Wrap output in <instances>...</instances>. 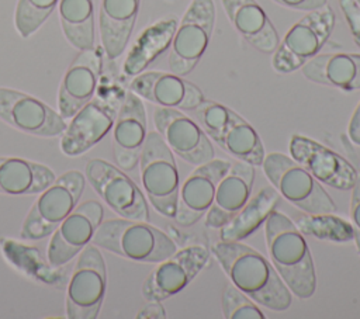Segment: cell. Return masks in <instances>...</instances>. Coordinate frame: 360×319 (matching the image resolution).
I'll return each mask as SVG.
<instances>
[{
  "label": "cell",
  "mask_w": 360,
  "mask_h": 319,
  "mask_svg": "<svg viewBox=\"0 0 360 319\" xmlns=\"http://www.w3.org/2000/svg\"><path fill=\"white\" fill-rule=\"evenodd\" d=\"M112 126L115 163L124 170H134L139 163L148 135L146 111L142 98L128 91Z\"/></svg>",
  "instance_id": "18"
},
{
  "label": "cell",
  "mask_w": 360,
  "mask_h": 319,
  "mask_svg": "<svg viewBox=\"0 0 360 319\" xmlns=\"http://www.w3.org/2000/svg\"><path fill=\"white\" fill-rule=\"evenodd\" d=\"M104 208L96 200L84 201L60 222L53 230L46 259L53 267L69 263L93 240V236L103 222Z\"/></svg>",
  "instance_id": "14"
},
{
  "label": "cell",
  "mask_w": 360,
  "mask_h": 319,
  "mask_svg": "<svg viewBox=\"0 0 360 319\" xmlns=\"http://www.w3.org/2000/svg\"><path fill=\"white\" fill-rule=\"evenodd\" d=\"M141 180L152 207L166 218H174L180 187L173 152L158 131L148 132L139 157Z\"/></svg>",
  "instance_id": "6"
},
{
  "label": "cell",
  "mask_w": 360,
  "mask_h": 319,
  "mask_svg": "<svg viewBox=\"0 0 360 319\" xmlns=\"http://www.w3.org/2000/svg\"><path fill=\"white\" fill-rule=\"evenodd\" d=\"M231 166L229 160L212 159L197 166L180 184L174 221L181 226H193L211 208L218 183Z\"/></svg>",
  "instance_id": "16"
},
{
  "label": "cell",
  "mask_w": 360,
  "mask_h": 319,
  "mask_svg": "<svg viewBox=\"0 0 360 319\" xmlns=\"http://www.w3.org/2000/svg\"><path fill=\"white\" fill-rule=\"evenodd\" d=\"M0 119L11 128L41 138H53L65 132L66 119L44 101L0 87Z\"/></svg>",
  "instance_id": "12"
},
{
  "label": "cell",
  "mask_w": 360,
  "mask_h": 319,
  "mask_svg": "<svg viewBox=\"0 0 360 319\" xmlns=\"http://www.w3.org/2000/svg\"><path fill=\"white\" fill-rule=\"evenodd\" d=\"M211 252L229 281L257 305L276 312L291 306L292 294L271 261L242 242L218 240Z\"/></svg>",
  "instance_id": "1"
},
{
  "label": "cell",
  "mask_w": 360,
  "mask_h": 319,
  "mask_svg": "<svg viewBox=\"0 0 360 319\" xmlns=\"http://www.w3.org/2000/svg\"><path fill=\"white\" fill-rule=\"evenodd\" d=\"M177 20L173 17L159 20L145 28L131 46L122 70L127 76L135 77L142 73L158 56H160L172 44L177 28Z\"/></svg>",
  "instance_id": "27"
},
{
  "label": "cell",
  "mask_w": 360,
  "mask_h": 319,
  "mask_svg": "<svg viewBox=\"0 0 360 319\" xmlns=\"http://www.w3.org/2000/svg\"><path fill=\"white\" fill-rule=\"evenodd\" d=\"M101 72V58L96 48L83 49L66 69L58 94V110L65 119H70L87 104L97 87Z\"/></svg>",
  "instance_id": "19"
},
{
  "label": "cell",
  "mask_w": 360,
  "mask_h": 319,
  "mask_svg": "<svg viewBox=\"0 0 360 319\" xmlns=\"http://www.w3.org/2000/svg\"><path fill=\"white\" fill-rule=\"evenodd\" d=\"M153 125L173 155L181 160L200 166L214 159L215 152L210 136L184 111L158 107L153 111Z\"/></svg>",
  "instance_id": "11"
},
{
  "label": "cell",
  "mask_w": 360,
  "mask_h": 319,
  "mask_svg": "<svg viewBox=\"0 0 360 319\" xmlns=\"http://www.w3.org/2000/svg\"><path fill=\"white\" fill-rule=\"evenodd\" d=\"M290 156L304 166L321 184L347 191L352 190L359 173L343 156L322 143L304 136L292 135L288 143Z\"/></svg>",
  "instance_id": "15"
},
{
  "label": "cell",
  "mask_w": 360,
  "mask_h": 319,
  "mask_svg": "<svg viewBox=\"0 0 360 319\" xmlns=\"http://www.w3.org/2000/svg\"><path fill=\"white\" fill-rule=\"evenodd\" d=\"M93 243L139 263H159L177 250L176 243L159 228L146 221L127 218L103 221L93 236Z\"/></svg>",
  "instance_id": "3"
},
{
  "label": "cell",
  "mask_w": 360,
  "mask_h": 319,
  "mask_svg": "<svg viewBox=\"0 0 360 319\" xmlns=\"http://www.w3.org/2000/svg\"><path fill=\"white\" fill-rule=\"evenodd\" d=\"M84 174L100 198L121 218L149 222V207L143 193L117 166L91 159L86 163Z\"/></svg>",
  "instance_id": "10"
},
{
  "label": "cell",
  "mask_w": 360,
  "mask_h": 319,
  "mask_svg": "<svg viewBox=\"0 0 360 319\" xmlns=\"http://www.w3.org/2000/svg\"><path fill=\"white\" fill-rule=\"evenodd\" d=\"M142 319H163L166 318V311L160 301H149L136 315Z\"/></svg>",
  "instance_id": "37"
},
{
  "label": "cell",
  "mask_w": 360,
  "mask_h": 319,
  "mask_svg": "<svg viewBox=\"0 0 360 319\" xmlns=\"http://www.w3.org/2000/svg\"><path fill=\"white\" fill-rule=\"evenodd\" d=\"M84 184V176L77 170H69L55 178L28 211L21 226V239L41 240L52 235L77 205Z\"/></svg>",
  "instance_id": "5"
},
{
  "label": "cell",
  "mask_w": 360,
  "mask_h": 319,
  "mask_svg": "<svg viewBox=\"0 0 360 319\" xmlns=\"http://www.w3.org/2000/svg\"><path fill=\"white\" fill-rule=\"evenodd\" d=\"M55 178V173L42 163L21 157H0V194H39Z\"/></svg>",
  "instance_id": "26"
},
{
  "label": "cell",
  "mask_w": 360,
  "mask_h": 319,
  "mask_svg": "<svg viewBox=\"0 0 360 319\" xmlns=\"http://www.w3.org/2000/svg\"><path fill=\"white\" fill-rule=\"evenodd\" d=\"M117 110L101 100L84 104L66 126L60 139V150L68 156H79L101 141L112 128Z\"/></svg>",
  "instance_id": "20"
},
{
  "label": "cell",
  "mask_w": 360,
  "mask_h": 319,
  "mask_svg": "<svg viewBox=\"0 0 360 319\" xmlns=\"http://www.w3.org/2000/svg\"><path fill=\"white\" fill-rule=\"evenodd\" d=\"M277 4L301 11H314L326 6V0H273Z\"/></svg>",
  "instance_id": "36"
},
{
  "label": "cell",
  "mask_w": 360,
  "mask_h": 319,
  "mask_svg": "<svg viewBox=\"0 0 360 319\" xmlns=\"http://www.w3.org/2000/svg\"><path fill=\"white\" fill-rule=\"evenodd\" d=\"M302 74L318 84L336 87L343 91L360 90L359 53L316 55L301 67Z\"/></svg>",
  "instance_id": "24"
},
{
  "label": "cell",
  "mask_w": 360,
  "mask_h": 319,
  "mask_svg": "<svg viewBox=\"0 0 360 319\" xmlns=\"http://www.w3.org/2000/svg\"><path fill=\"white\" fill-rule=\"evenodd\" d=\"M0 249L6 260L27 277L52 287H62L66 280V270L53 267L48 259L34 246L24 245L10 237H0Z\"/></svg>",
  "instance_id": "28"
},
{
  "label": "cell",
  "mask_w": 360,
  "mask_h": 319,
  "mask_svg": "<svg viewBox=\"0 0 360 319\" xmlns=\"http://www.w3.org/2000/svg\"><path fill=\"white\" fill-rule=\"evenodd\" d=\"M59 0H18L14 13V25L22 38L32 35L51 15Z\"/></svg>",
  "instance_id": "32"
},
{
  "label": "cell",
  "mask_w": 360,
  "mask_h": 319,
  "mask_svg": "<svg viewBox=\"0 0 360 319\" xmlns=\"http://www.w3.org/2000/svg\"><path fill=\"white\" fill-rule=\"evenodd\" d=\"M215 22L212 0H193L177 24L170 44L169 67L179 76L188 74L204 55Z\"/></svg>",
  "instance_id": "8"
},
{
  "label": "cell",
  "mask_w": 360,
  "mask_h": 319,
  "mask_svg": "<svg viewBox=\"0 0 360 319\" xmlns=\"http://www.w3.org/2000/svg\"><path fill=\"white\" fill-rule=\"evenodd\" d=\"M280 201V194L274 187H264L257 191L242 209L235 214L228 223L219 228V240L242 242L245 237L255 233L276 209Z\"/></svg>",
  "instance_id": "29"
},
{
  "label": "cell",
  "mask_w": 360,
  "mask_h": 319,
  "mask_svg": "<svg viewBox=\"0 0 360 319\" xmlns=\"http://www.w3.org/2000/svg\"><path fill=\"white\" fill-rule=\"evenodd\" d=\"M347 135L354 145L360 146V103L350 118V122L347 126Z\"/></svg>",
  "instance_id": "38"
},
{
  "label": "cell",
  "mask_w": 360,
  "mask_h": 319,
  "mask_svg": "<svg viewBox=\"0 0 360 319\" xmlns=\"http://www.w3.org/2000/svg\"><path fill=\"white\" fill-rule=\"evenodd\" d=\"M141 0H101L100 34L108 59H117L128 45Z\"/></svg>",
  "instance_id": "23"
},
{
  "label": "cell",
  "mask_w": 360,
  "mask_h": 319,
  "mask_svg": "<svg viewBox=\"0 0 360 319\" xmlns=\"http://www.w3.org/2000/svg\"><path fill=\"white\" fill-rule=\"evenodd\" d=\"M228 155L236 160L249 163L252 166H262L264 159V146L256 129L238 112L229 108L228 118L224 126L210 135Z\"/></svg>",
  "instance_id": "25"
},
{
  "label": "cell",
  "mask_w": 360,
  "mask_h": 319,
  "mask_svg": "<svg viewBox=\"0 0 360 319\" xmlns=\"http://www.w3.org/2000/svg\"><path fill=\"white\" fill-rule=\"evenodd\" d=\"M297 228L302 235L312 236L319 240L347 243L353 240V229L350 222L333 215V212L326 214H301L297 215L294 221Z\"/></svg>",
  "instance_id": "31"
},
{
  "label": "cell",
  "mask_w": 360,
  "mask_h": 319,
  "mask_svg": "<svg viewBox=\"0 0 360 319\" xmlns=\"http://www.w3.org/2000/svg\"><path fill=\"white\" fill-rule=\"evenodd\" d=\"M335 27V13L330 7L308 11L295 22L277 49L273 52L271 65L278 73H291L301 69L308 60L319 55Z\"/></svg>",
  "instance_id": "7"
},
{
  "label": "cell",
  "mask_w": 360,
  "mask_h": 319,
  "mask_svg": "<svg viewBox=\"0 0 360 319\" xmlns=\"http://www.w3.org/2000/svg\"><path fill=\"white\" fill-rule=\"evenodd\" d=\"M210 257L204 245H191L176 250L172 256L158 263V267L142 284L146 301H165L184 289L204 268Z\"/></svg>",
  "instance_id": "13"
},
{
  "label": "cell",
  "mask_w": 360,
  "mask_h": 319,
  "mask_svg": "<svg viewBox=\"0 0 360 319\" xmlns=\"http://www.w3.org/2000/svg\"><path fill=\"white\" fill-rule=\"evenodd\" d=\"M129 91L158 107L190 112L202 104L204 94L183 76L166 72H145L129 83Z\"/></svg>",
  "instance_id": "17"
},
{
  "label": "cell",
  "mask_w": 360,
  "mask_h": 319,
  "mask_svg": "<svg viewBox=\"0 0 360 319\" xmlns=\"http://www.w3.org/2000/svg\"><path fill=\"white\" fill-rule=\"evenodd\" d=\"M107 288L105 261L96 245L79 254L66 289V315L70 319L97 318Z\"/></svg>",
  "instance_id": "9"
},
{
  "label": "cell",
  "mask_w": 360,
  "mask_h": 319,
  "mask_svg": "<svg viewBox=\"0 0 360 319\" xmlns=\"http://www.w3.org/2000/svg\"><path fill=\"white\" fill-rule=\"evenodd\" d=\"M58 4L65 38L79 51L94 48L93 0H59Z\"/></svg>",
  "instance_id": "30"
},
{
  "label": "cell",
  "mask_w": 360,
  "mask_h": 319,
  "mask_svg": "<svg viewBox=\"0 0 360 319\" xmlns=\"http://www.w3.org/2000/svg\"><path fill=\"white\" fill-rule=\"evenodd\" d=\"M350 225L353 229V240L360 253V174L352 188L350 200Z\"/></svg>",
  "instance_id": "35"
},
{
  "label": "cell",
  "mask_w": 360,
  "mask_h": 319,
  "mask_svg": "<svg viewBox=\"0 0 360 319\" xmlns=\"http://www.w3.org/2000/svg\"><path fill=\"white\" fill-rule=\"evenodd\" d=\"M357 3H359V4H360V0H357Z\"/></svg>",
  "instance_id": "39"
},
{
  "label": "cell",
  "mask_w": 360,
  "mask_h": 319,
  "mask_svg": "<svg viewBox=\"0 0 360 319\" xmlns=\"http://www.w3.org/2000/svg\"><path fill=\"white\" fill-rule=\"evenodd\" d=\"M267 253L276 271L291 294L308 299L316 288V275L311 249L292 219L273 209L264 221Z\"/></svg>",
  "instance_id": "2"
},
{
  "label": "cell",
  "mask_w": 360,
  "mask_h": 319,
  "mask_svg": "<svg viewBox=\"0 0 360 319\" xmlns=\"http://www.w3.org/2000/svg\"><path fill=\"white\" fill-rule=\"evenodd\" d=\"M339 6L345 14L354 42L360 46V4L357 0H339Z\"/></svg>",
  "instance_id": "34"
},
{
  "label": "cell",
  "mask_w": 360,
  "mask_h": 319,
  "mask_svg": "<svg viewBox=\"0 0 360 319\" xmlns=\"http://www.w3.org/2000/svg\"><path fill=\"white\" fill-rule=\"evenodd\" d=\"M222 313L226 319H264L259 305L232 282L226 284L222 294Z\"/></svg>",
  "instance_id": "33"
},
{
  "label": "cell",
  "mask_w": 360,
  "mask_h": 319,
  "mask_svg": "<svg viewBox=\"0 0 360 319\" xmlns=\"http://www.w3.org/2000/svg\"><path fill=\"white\" fill-rule=\"evenodd\" d=\"M255 166L236 160L221 177L214 202L205 214V226L219 229L248 202L255 183Z\"/></svg>",
  "instance_id": "21"
},
{
  "label": "cell",
  "mask_w": 360,
  "mask_h": 319,
  "mask_svg": "<svg viewBox=\"0 0 360 319\" xmlns=\"http://www.w3.org/2000/svg\"><path fill=\"white\" fill-rule=\"evenodd\" d=\"M262 169L280 197L298 209L307 214L336 211V204L323 190L322 184L291 156L281 152L264 155Z\"/></svg>",
  "instance_id": "4"
},
{
  "label": "cell",
  "mask_w": 360,
  "mask_h": 319,
  "mask_svg": "<svg viewBox=\"0 0 360 319\" xmlns=\"http://www.w3.org/2000/svg\"><path fill=\"white\" fill-rule=\"evenodd\" d=\"M228 20L243 39L263 53H273L278 46V34L256 0H221Z\"/></svg>",
  "instance_id": "22"
}]
</instances>
